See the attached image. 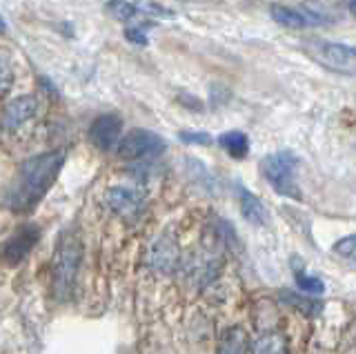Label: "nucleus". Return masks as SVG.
Here are the masks:
<instances>
[{
    "label": "nucleus",
    "mask_w": 356,
    "mask_h": 354,
    "mask_svg": "<svg viewBox=\"0 0 356 354\" xmlns=\"http://www.w3.org/2000/svg\"><path fill=\"white\" fill-rule=\"evenodd\" d=\"M65 163V152H44L20 165L5 203L11 212H29L51 190Z\"/></svg>",
    "instance_id": "f257e3e1"
},
{
    "label": "nucleus",
    "mask_w": 356,
    "mask_h": 354,
    "mask_svg": "<svg viewBox=\"0 0 356 354\" xmlns=\"http://www.w3.org/2000/svg\"><path fill=\"white\" fill-rule=\"evenodd\" d=\"M83 261V243L78 232L67 227L58 239L54 254V265H51V287L54 296L58 301H67L74 292V283L78 276V268Z\"/></svg>",
    "instance_id": "f03ea898"
},
{
    "label": "nucleus",
    "mask_w": 356,
    "mask_h": 354,
    "mask_svg": "<svg viewBox=\"0 0 356 354\" xmlns=\"http://www.w3.org/2000/svg\"><path fill=\"white\" fill-rule=\"evenodd\" d=\"M263 174L267 183H270L278 194L289 196V198H300L296 172H298V161L292 152H278L272 156L263 159Z\"/></svg>",
    "instance_id": "7ed1b4c3"
},
{
    "label": "nucleus",
    "mask_w": 356,
    "mask_h": 354,
    "mask_svg": "<svg viewBox=\"0 0 356 354\" xmlns=\"http://www.w3.org/2000/svg\"><path fill=\"white\" fill-rule=\"evenodd\" d=\"M118 156L122 161H145L156 159L165 152V140L149 129H131L118 143Z\"/></svg>",
    "instance_id": "20e7f679"
},
{
    "label": "nucleus",
    "mask_w": 356,
    "mask_h": 354,
    "mask_svg": "<svg viewBox=\"0 0 356 354\" xmlns=\"http://www.w3.org/2000/svg\"><path fill=\"white\" fill-rule=\"evenodd\" d=\"M312 56L327 70L356 76V49L343 42H316L312 45Z\"/></svg>",
    "instance_id": "39448f33"
},
{
    "label": "nucleus",
    "mask_w": 356,
    "mask_h": 354,
    "mask_svg": "<svg viewBox=\"0 0 356 354\" xmlns=\"http://www.w3.org/2000/svg\"><path fill=\"white\" fill-rule=\"evenodd\" d=\"M105 205L120 218L136 220L143 212L145 198L138 190H131V187H111L105 194Z\"/></svg>",
    "instance_id": "423d86ee"
},
{
    "label": "nucleus",
    "mask_w": 356,
    "mask_h": 354,
    "mask_svg": "<svg viewBox=\"0 0 356 354\" xmlns=\"http://www.w3.org/2000/svg\"><path fill=\"white\" fill-rule=\"evenodd\" d=\"M149 265L159 274H174L181 268V248H178V241L172 234H163L152 246Z\"/></svg>",
    "instance_id": "0eeeda50"
},
{
    "label": "nucleus",
    "mask_w": 356,
    "mask_h": 354,
    "mask_svg": "<svg viewBox=\"0 0 356 354\" xmlns=\"http://www.w3.org/2000/svg\"><path fill=\"white\" fill-rule=\"evenodd\" d=\"M38 239H40V227H36V225L20 227L16 234L11 239H7L5 246L0 248V257H3L5 263L16 265L31 252V248L36 246Z\"/></svg>",
    "instance_id": "6e6552de"
},
{
    "label": "nucleus",
    "mask_w": 356,
    "mask_h": 354,
    "mask_svg": "<svg viewBox=\"0 0 356 354\" xmlns=\"http://www.w3.org/2000/svg\"><path fill=\"white\" fill-rule=\"evenodd\" d=\"M36 114H38L36 96H18L5 105L3 116H0V127L7 129V131H14L25 123H29Z\"/></svg>",
    "instance_id": "1a4fd4ad"
},
{
    "label": "nucleus",
    "mask_w": 356,
    "mask_h": 354,
    "mask_svg": "<svg viewBox=\"0 0 356 354\" xmlns=\"http://www.w3.org/2000/svg\"><path fill=\"white\" fill-rule=\"evenodd\" d=\"M120 131H122V120L116 114H103L98 116L92 127H89V138L103 152H109L118 147L120 143Z\"/></svg>",
    "instance_id": "9d476101"
},
{
    "label": "nucleus",
    "mask_w": 356,
    "mask_h": 354,
    "mask_svg": "<svg viewBox=\"0 0 356 354\" xmlns=\"http://www.w3.org/2000/svg\"><path fill=\"white\" fill-rule=\"evenodd\" d=\"M272 18L278 25L289 27V29H307V27H318L323 25V16L314 12H305V9H294L285 5H274L270 9Z\"/></svg>",
    "instance_id": "9b49d317"
},
{
    "label": "nucleus",
    "mask_w": 356,
    "mask_h": 354,
    "mask_svg": "<svg viewBox=\"0 0 356 354\" xmlns=\"http://www.w3.org/2000/svg\"><path fill=\"white\" fill-rule=\"evenodd\" d=\"M250 335L243 328H229L222 332L220 343H218V352L222 354H243L250 352Z\"/></svg>",
    "instance_id": "f8f14e48"
},
{
    "label": "nucleus",
    "mask_w": 356,
    "mask_h": 354,
    "mask_svg": "<svg viewBox=\"0 0 356 354\" xmlns=\"http://www.w3.org/2000/svg\"><path fill=\"white\" fill-rule=\"evenodd\" d=\"M241 214L252 225H265L267 223V212H265L263 201L250 192H241Z\"/></svg>",
    "instance_id": "ddd939ff"
},
{
    "label": "nucleus",
    "mask_w": 356,
    "mask_h": 354,
    "mask_svg": "<svg viewBox=\"0 0 356 354\" xmlns=\"http://www.w3.org/2000/svg\"><path fill=\"white\" fill-rule=\"evenodd\" d=\"M218 145L225 150L232 159H245L250 152V138L243 131H225L218 136Z\"/></svg>",
    "instance_id": "4468645a"
},
{
    "label": "nucleus",
    "mask_w": 356,
    "mask_h": 354,
    "mask_svg": "<svg viewBox=\"0 0 356 354\" xmlns=\"http://www.w3.org/2000/svg\"><path fill=\"white\" fill-rule=\"evenodd\" d=\"M252 352H259V354H285L287 352V341L283 335L278 332H265L256 343H252Z\"/></svg>",
    "instance_id": "2eb2a0df"
},
{
    "label": "nucleus",
    "mask_w": 356,
    "mask_h": 354,
    "mask_svg": "<svg viewBox=\"0 0 356 354\" xmlns=\"http://www.w3.org/2000/svg\"><path fill=\"white\" fill-rule=\"evenodd\" d=\"M107 12L111 14V18L118 20V23H127V20H131L138 14V5H131L127 0H109Z\"/></svg>",
    "instance_id": "dca6fc26"
},
{
    "label": "nucleus",
    "mask_w": 356,
    "mask_h": 354,
    "mask_svg": "<svg viewBox=\"0 0 356 354\" xmlns=\"http://www.w3.org/2000/svg\"><path fill=\"white\" fill-rule=\"evenodd\" d=\"M334 254L350 263H356V234L345 236L341 241L334 243Z\"/></svg>",
    "instance_id": "f3484780"
},
{
    "label": "nucleus",
    "mask_w": 356,
    "mask_h": 354,
    "mask_svg": "<svg viewBox=\"0 0 356 354\" xmlns=\"http://www.w3.org/2000/svg\"><path fill=\"white\" fill-rule=\"evenodd\" d=\"M296 285L303 292H307V294H321V292H325V283H323L321 279H316V276L300 274V272H296Z\"/></svg>",
    "instance_id": "a211bd4d"
},
{
    "label": "nucleus",
    "mask_w": 356,
    "mask_h": 354,
    "mask_svg": "<svg viewBox=\"0 0 356 354\" xmlns=\"http://www.w3.org/2000/svg\"><path fill=\"white\" fill-rule=\"evenodd\" d=\"M11 87V67L5 58H0V94H5Z\"/></svg>",
    "instance_id": "6ab92c4d"
},
{
    "label": "nucleus",
    "mask_w": 356,
    "mask_h": 354,
    "mask_svg": "<svg viewBox=\"0 0 356 354\" xmlns=\"http://www.w3.org/2000/svg\"><path fill=\"white\" fill-rule=\"evenodd\" d=\"M125 36L129 42H136V45H147V36H145V31L140 27H129L125 31Z\"/></svg>",
    "instance_id": "aec40b11"
},
{
    "label": "nucleus",
    "mask_w": 356,
    "mask_h": 354,
    "mask_svg": "<svg viewBox=\"0 0 356 354\" xmlns=\"http://www.w3.org/2000/svg\"><path fill=\"white\" fill-rule=\"evenodd\" d=\"M181 138L185 143H200V145H209L211 143L209 134H192V131H185V134H181Z\"/></svg>",
    "instance_id": "412c9836"
},
{
    "label": "nucleus",
    "mask_w": 356,
    "mask_h": 354,
    "mask_svg": "<svg viewBox=\"0 0 356 354\" xmlns=\"http://www.w3.org/2000/svg\"><path fill=\"white\" fill-rule=\"evenodd\" d=\"M350 12H352V16L356 18V0H350Z\"/></svg>",
    "instance_id": "4be33fe9"
}]
</instances>
